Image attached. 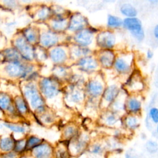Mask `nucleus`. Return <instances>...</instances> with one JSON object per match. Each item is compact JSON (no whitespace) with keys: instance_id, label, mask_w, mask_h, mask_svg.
Returning <instances> with one entry per match:
<instances>
[{"instance_id":"a878e982","label":"nucleus","mask_w":158,"mask_h":158,"mask_svg":"<svg viewBox=\"0 0 158 158\" xmlns=\"http://www.w3.org/2000/svg\"><path fill=\"white\" fill-rule=\"evenodd\" d=\"M121 14L126 17H134L137 15V10L130 4L125 3L120 8Z\"/></svg>"},{"instance_id":"58836bf2","label":"nucleus","mask_w":158,"mask_h":158,"mask_svg":"<svg viewBox=\"0 0 158 158\" xmlns=\"http://www.w3.org/2000/svg\"><path fill=\"white\" fill-rule=\"evenodd\" d=\"M16 105L17 108L19 109V110L21 112H24L26 110V106L25 105V103L23 102V101L20 99L19 98L18 99L16 100Z\"/></svg>"},{"instance_id":"49530a36","label":"nucleus","mask_w":158,"mask_h":158,"mask_svg":"<svg viewBox=\"0 0 158 158\" xmlns=\"http://www.w3.org/2000/svg\"><path fill=\"white\" fill-rule=\"evenodd\" d=\"M156 125H157V126H156V135L158 136V123Z\"/></svg>"},{"instance_id":"412c9836","label":"nucleus","mask_w":158,"mask_h":158,"mask_svg":"<svg viewBox=\"0 0 158 158\" xmlns=\"http://www.w3.org/2000/svg\"><path fill=\"white\" fill-rule=\"evenodd\" d=\"M59 41V36L50 31L43 33L40 37V43L44 47H51L56 44Z\"/></svg>"},{"instance_id":"aec40b11","label":"nucleus","mask_w":158,"mask_h":158,"mask_svg":"<svg viewBox=\"0 0 158 158\" xmlns=\"http://www.w3.org/2000/svg\"><path fill=\"white\" fill-rule=\"evenodd\" d=\"M51 60L56 64H62L68 58V54L66 49L62 47H56L50 51Z\"/></svg>"},{"instance_id":"cd10ccee","label":"nucleus","mask_w":158,"mask_h":158,"mask_svg":"<svg viewBox=\"0 0 158 158\" xmlns=\"http://www.w3.org/2000/svg\"><path fill=\"white\" fill-rule=\"evenodd\" d=\"M80 134L78 128L75 125H69L65 127L64 130V135L66 139H72Z\"/></svg>"},{"instance_id":"20e7f679","label":"nucleus","mask_w":158,"mask_h":158,"mask_svg":"<svg viewBox=\"0 0 158 158\" xmlns=\"http://www.w3.org/2000/svg\"><path fill=\"white\" fill-rule=\"evenodd\" d=\"M121 93V87L117 83H111L106 86L100 99V107L106 109L116 99Z\"/></svg>"},{"instance_id":"ddd939ff","label":"nucleus","mask_w":158,"mask_h":158,"mask_svg":"<svg viewBox=\"0 0 158 158\" xmlns=\"http://www.w3.org/2000/svg\"><path fill=\"white\" fill-rule=\"evenodd\" d=\"M105 110L100 117L101 123L109 127H117L121 125L122 122L121 121L120 115L118 114L110 109L108 110L106 109Z\"/></svg>"},{"instance_id":"e433bc0d","label":"nucleus","mask_w":158,"mask_h":158,"mask_svg":"<svg viewBox=\"0 0 158 158\" xmlns=\"http://www.w3.org/2000/svg\"><path fill=\"white\" fill-rule=\"evenodd\" d=\"M4 125L9 128L10 130L15 131V132H19V133H23L25 131V128L23 127L18 126V125H15L13 124H9V123H4Z\"/></svg>"},{"instance_id":"f257e3e1","label":"nucleus","mask_w":158,"mask_h":158,"mask_svg":"<svg viewBox=\"0 0 158 158\" xmlns=\"http://www.w3.org/2000/svg\"><path fill=\"white\" fill-rule=\"evenodd\" d=\"M105 87L106 85L101 75L98 74L93 77L89 78L87 80L84 86L86 98L100 99Z\"/></svg>"},{"instance_id":"bb28decb","label":"nucleus","mask_w":158,"mask_h":158,"mask_svg":"<svg viewBox=\"0 0 158 158\" xmlns=\"http://www.w3.org/2000/svg\"><path fill=\"white\" fill-rule=\"evenodd\" d=\"M107 25L109 28H118L123 25V20L113 15H109L107 20Z\"/></svg>"},{"instance_id":"4be33fe9","label":"nucleus","mask_w":158,"mask_h":158,"mask_svg":"<svg viewBox=\"0 0 158 158\" xmlns=\"http://www.w3.org/2000/svg\"><path fill=\"white\" fill-rule=\"evenodd\" d=\"M91 49L88 47H83L75 44L71 48L70 56L73 59L78 60L82 57L91 55Z\"/></svg>"},{"instance_id":"f704fd0d","label":"nucleus","mask_w":158,"mask_h":158,"mask_svg":"<svg viewBox=\"0 0 158 158\" xmlns=\"http://www.w3.org/2000/svg\"><path fill=\"white\" fill-rule=\"evenodd\" d=\"M10 104V99L6 95H0V107L2 109H7Z\"/></svg>"},{"instance_id":"473e14b6","label":"nucleus","mask_w":158,"mask_h":158,"mask_svg":"<svg viewBox=\"0 0 158 158\" xmlns=\"http://www.w3.org/2000/svg\"><path fill=\"white\" fill-rule=\"evenodd\" d=\"M25 40L30 43H33L36 41L37 35L35 31L32 29H27L25 31Z\"/></svg>"},{"instance_id":"6e6552de","label":"nucleus","mask_w":158,"mask_h":158,"mask_svg":"<svg viewBox=\"0 0 158 158\" xmlns=\"http://www.w3.org/2000/svg\"><path fill=\"white\" fill-rule=\"evenodd\" d=\"M67 98L68 101L73 104V106H81L86 99L84 87L71 84L67 93Z\"/></svg>"},{"instance_id":"9b49d317","label":"nucleus","mask_w":158,"mask_h":158,"mask_svg":"<svg viewBox=\"0 0 158 158\" xmlns=\"http://www.w3.org/2000/svg\"><path fill=\"white\" fill-rule=\"evenodd\" d=\"M129 75L130 76L125 84L126 89L128 92L133 93L141 91L144 88V84L139 71L133 70Z\"/></svg>"},{"instance_id":"393cba45","label":"nucleus","mask_w":158,"mask_h":158,"mask_svg":"<svg viewBox=\"0 0 158 158\" xmlns=\"http://www.w3.org/2000/svg\"><path fill=\"white\" fill-rule=\"evenodd\" d=\"M34 154L36 158H49L52 154V149L48 145H40L35 149Z\"/></svg>"},{"instance_id":"4468645a","label":"nucleus","mask_w":158,"mask_h":158,"mask_svg":"<svg viewBox=\"0 0 158 158\" xmlns=\"http://www.w3.org/2000/svg\"><path fill=\"white\" fill-rule=\"evenodd\" d=\"M142 109V101L138 96H130L125 99V111L130 114L137 115L140 113Z\"/></svg>"},{"instance_id":"39448f33","label":"nucleus","mask_w":158,"mask_h":158,"mask_svg":"<svg viewBox=\"0 0 158 158\" xmlns=\"http://www.w3.org/2000/svg\"><path fill=\"white\" fill-rule=\"evenodd\" d=\"M126 30L138 41H141L144 39V32L141 20L136 17H126L123 20V25Z\"/></svg>"},{"instance_id":"79ce46f5","label":"nucleus","mask_w":158,"mask_h":158,"mask_svg":"<svg viewBox=\"0 0 158 158\" xmlns=\"http://www.w3.org/2000/svg\"><path fill=\"white\" fill-rule=\"evenodd\" d=\"M146 58L148 59H151L154 56V53L151 50H148L146 52Z\"/></svg>"},{"instance_id":"4c0bfd02","label":"nucleus","mask_w":158,"mask_h":158,"mask_svg":"<svg viewBox=\"0 0 158 158\" xmlns=\"http://www.w3.org/2000/svg\"><path fill=\"white\" fill-rule=\"evenodd\" d=\"M56 73L60 77H65L68 74V70L64 67L59 66L56 69Z\"/></svg>"},{"instance_id":"c9c22d12","label":"nucleus","mask_w":158,"mask_h":158,"mask_svg":"<svg viewBox=\"0 0 158 158\" xmlns=\"http://www.w3.org/2000/svg\"><path fill=\"white\" fill-rule=\"evenodd\" d=\"M40 143V139L39 138L35 136H31L30 138H29L26 146L28 148H30L36 146V145H38Z\"/></svg>"},{"instance_id":"72a5a7b5","label":"nucleus","mask_w":158,"mask_h":158,"mask_svg":"<svg viewBox=\"0 0 158 158\" xmlns=\"http://www.w3.org/2000/svg\"><path fill=\"white\" fill-rule=\"evenodd\" d=\"M49 14H50L49 9L45 7L41 9L38 11V12L37 13V16L39 19L44 20V19H46L49 15Z\"/></svg>"},{"instance_id":"dca6fc26","label":"nucleus","mask_w":158,"mask_h":158,"mask_svg":"<svg viewBox=\"0 0 158 158\" xmlns=\"http://www.w3.org/2000/svg\"><path fill=\"white\" fill-rule=\"evenodd\" d=\"M41 88L44 94L49 98H54L59 93L57 82L51 79L44 80L42 81Z\"/></svg>"},{"instance_id":"2f4dec72","label":"nucleus","mask_w":158,"mask_h":158,"mask_svg":"<svg viewBox=\"0 0 158 158\" xmlns=\"http://www.w3.org/2000/svg\"><path fill=\"white\" fill-rule=\"evenodd\" d=\"M5 56L6 57L10 60L17 61L19 58V53L16 50L14 49H8L5 51Z\"/></svg>"},{"instance_id":"b1692460","label":"nucleus","mask_w":158,"mask_h":158,"mask_svg":"<svg viewBox=\"0 0 158 158\" xmlns=\"http://www.w3.org/2000/svg\"><path fill=\"white\" fill-rule=\"evenodd\" d=\"M122 123H123L125 127L130 130H136L140 125L138 117L134 114H129L128 115H127Z\"/></svg>"},{"instance_id":"a18cd8bd","label":"nucleus","mask_w":158,"mask_h":158,"mask_svg":"<svg viewBox=\"0 0 158 158\" xmlns=\"http://www.w3.org/2000/svg\"><path fill=\"white\" fill-rule=\"evenodd\" d=\"M5 2H6V4L7 5H10V6H14L15 4V1L14 0H5Z\"/></svg>"},{"instance_id":"c03bdc74","label":"nucleus","mask_w":158,"mask_h":158,"mask_svg":"<svg viewBox=\"0 0 158 158\" xmlns=\"http://www.w3.org/2000/svg\"><path fill=\"white\" fill-rule=\"evenodd\" d=\"M153 34L154 37L158 40V24L155 26L153 30Z\"/></svg>"},{"instance_id":"c85d7f7f","label":"nucleus","mask_w":158,"mask_h":158,"mask_svg":"<svg viewBox=\"0 0 158 158\" xmlns=\"http://www.w3.org/2000/svg\"><path fill=\"white\" fill-rule=\"evenodd\" d=\"M147 118L152 123H158V108L156 107H151L148 110Z\"/></svg>"},{"instance_id":"5701e85b","label":"nucleus","mask_w":158,"mask_h":158,"mask_svg":"<svg viewBox=\"0 0 158 158\" xmlns=\"http://www.w3.org/2000/svg\"><path fill=\"white\" fill-rule=\"evenodd\" d=\"M68 22L69 20H67L66 17L60 15L57 18L52 20L51 25L54 30L57 31H62L67 29Z\"/></svg>"},{"instance_id":"a19ab883","label":"nucleus","mask_w":158,"mask_h":158,"mask_svg":"<svg viewBox=\"0 0 158 158\" xmlns=\"http://www.w3.org/2000/svg\"><path fill=\"white\" fill-rule=\"evenodd\" d=\"M58 158H70V154L66 149H60L57 152Z\"/></svg>"},{"instance_id":"9d476101","label":"nucleus","mask_w":158,"mask_h":158,"mask_svg":"<svg viewBox=\"0 0 158 158\" xmlns=\"http://www.w3.org/2000/svg\"><path fill=\"white\" fill-rule=\"evenodd\" d=\"M89 25L88 19L80 12H75L70 15L68 22L67 29L76 33L80 31Z\"/></svg>"},{"instance_id":"2eb2a0df","label":"nucleus","mask_w":158,"mask_h":158,"mask_svg":"<svg viewBox=\"0 0 158 158\" xmlns=\"http://www.w3.org/2000/svg\"><path fill=\"white\" fill-rule=\"evenodd\" d=\"M15 45L20 51L22 56L28 60H31L33 57V51L31 46L27 43L23 37H19L15 40Z\"/></svg>"},{"instance_id":"de8ad7c7","label":"nucleus","mask_w":158,"mask_h":158,"mask_svg":"<svg viewBox=\"0 0 158 158\" xmlns=\"http://www.w3.org/2000/svg\"><path fill=\"white\" fill-rule=\"evenodd\" d=\"M151 2H158V0H148Z\"/></svg>"},{"instance_id":"37998d69","label":"nucleus","mask_w":158,"mask_h":158,"mask_svg":"<svg viewBox=\"0 0 158 158\" xmlns=\"http://www.w3.org/2000/svg\"><path fill=\"white\" fill-rule=\"evenodd\" d=\"M125 158H136L135 155L133 154L131 152L127 151L125 154Z\"/></svg>"},{"instance_id":"1a4fd4ad","label":"nucleus","mask_w":158,"mask_h":158,"mask_svg":"<svg viewBox=\"0 0 158 158\" xmlns=\"http://www.w3.org/2000/svg\"><path fill=\"white\" fill-rule=\"evenodd\" d=\"M89 143V136L86 133H80L72 139L70 144V152L74 155H81L87 149Z\"/></svg>"},{"instance_id":"f03ea898","label":"nucleus","mask_w":158,"mask_h":158,"mask_svg":"<svg viewBox=\"0 0 158 158\" xmlns=\"http://www.w3.org/2000/svg\"><path fill=\"white\" fill-rule=\"evenodd\" d=\"M98 33V28L88 25L85 28L75 33L73 40L75 44L83 47H88L95 41L96 34Z\"/></svg>"},{"instance_id":"7c9ffc66","label":"nucleus","mask_w":158,"mask_h":158,"mask_svg":"<svg viewBox=\"0 0 158 158\" xmlns=\"http://www.w3.org/2000/svg\"><path fill=\"white\" fill-rule=\"evenodd\" d=\"M145 148L150 154H154L158 151V143L154 140H149L146 143Z\"/></svg>"},{"instance_id":"ea45409f","label":"nucleus","mask_w":158,"mask_h":158,"mask_svg":"<svg viewBox=\"0 0 158 158\" xmlns=\"http://www.w3.org/2000/svg\"><path fill=\"white\" fill-rule=\"evenodd\" d=\"M25 146L26 145H25V143L24 142V141L20 140L16 143V144L14 146V148L16 150V151H21L25 148Z\"/></svg>"},{"instance_id":"423d86ee","label":"nucleus","mask_w":158,"mask_h":158,"mask_svg":"<svg viewBox=\"0 0 158 158\" xmlns=\"http://www.w3.org/2000/svg\"><path fill=\"white\" fill-rule=\"evenodd\" d=\"M95 43L100 49H113L116 44V36L110 30L98 31L95 36Z\"/></svg>"},{"instance_id":"c756f323","label":"nucleus","mask_w":158,"mask_h":158,"mask_svg":"<svg viewBox=\"0 0 158 158\" xmlns=\"http://www.w3.org/2000/svg\"><path fill=\"white\" fill-rule=\"evenodd\" d=\"M14 147V142L10 138H6L2 139L0 143V148L2 150L5 151H10Z\"/></svg>"},{"instance_id":"f8f14e48","label":"nucleus","mask_w":158,"mask_h":158,"mask_svg":"<svg viewBox=\"0 0 158 158\" xmlns=\"http://www.w3.org/2000/svg\"><path fill=\"white\" fill-rule=\"evenodd\" d=\"M115 57L116 54L113 49H100L96 58L100 67L109 69L113 67Z\"/></svg>"},{"instance_id":"a211bd4d","label":"nucleus","mask_w":158,"mask_h":158,"mask_svg":"<svg viewBox=\"0 0 158 158\" xmlns=\"http://www.w3.org/2000/svg\"><path fill=\"white\" fill-rule=\"evenodd\" d=\"M6 70L9 75L12 77L23 76L27 72V68L17 61H14L9 64Z\"/></svg>"},{"instance_id":"6ab92c4d","label":"nucleus","mask_w":158,"mask_h":158,"mask_svg":"<svg viewBox=\"0 0 158 158\" xmlns=\"http://www.w3.org/2000/svg\"><path fill=\"white\" fill-rule=\"evenodd\" d=\"M25 94L29 99H30L31 104L33 107L38 109H40V107L43 108V101L38 95L35 88L31 86H28L25 91Z\"/></svg>"},{"instance_id":"f3484780","label":"nucleus","mask_w":158,"mask_h":158,"mask_svg":"<svg viewBox=\"0 0 158 158\" xmlns=\"http://www.w3.org/2000/svg\"><path fill=\"white\" fill-rule=\"evenodd\" d=\"M105 146L100 141H94L89 144L87 149L83 152L86 158H102L104 152Z\"/></svg>"},{"instance_id":"0eeeda50","label":"nucleus","mask_w":158,"mask_h":158,"mask_svg":"<svg viewBox=\"0 0 158 158\" xmlns=\"http://www.w3.org/2000/svg\"><path fill=\"white\" fill-rule=\"evenodd\" d=\"M76 65L80 72L85 73H94L100 67L96 58L91 55L84 56L77 60Z\"/></svg>"},{"instance_id":"7ed1b4c3","label":"nucleus","mask_w":158,"mask_h":158,"mask_svg":"<svg viewBox=\"0 0 158 158\" xmlns=\"http://www.w3.org/2000/svg\"><path fill=\"white\" fill-rule=\"evenodd\" d=\"M133 55L129 52L116 55L114 63V68L115 72L120 75H128L133 70Z\"/></svg>"}]
</instances>
